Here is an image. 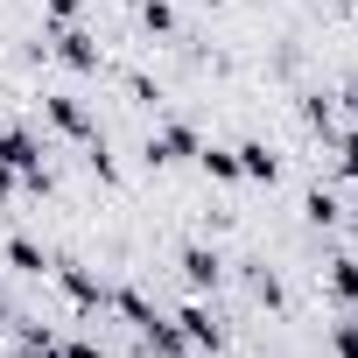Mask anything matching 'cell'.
Wrapping results in <instances>:
<instances>
[{
  "mask_svg": "<svg viewBox=\"0 0 358 358\" xmlns=\"http://www.w3.org/2000/svg\"><path fill=\"white\" fill-rule=\"evenodd\" d=\"M22 351H57V330H50V323H29V316H22Z\"/></svg>",
  "mask_w": 358,
  "mask_h": 358,
  "instance_id": "16",
  "label": "cell"
},
{
  "mask_svg": "<svg viewBox=\"0 0 358 358\" xmlns=\"http://www.w3.org/2000/svg\"><path fill=\"white\" fill-rule=\"evenodd\" d=\"M8 267H15V274H43V267H50V253H43L36 239H22V232H15V239H8Z\"/></svg>",
  "mask_w": 358,
  "mask_h": 358,
  "instance_id": "12",
  "label": "cell"
},
{
  "mask_svg": "<svg viewBox=\"0 0 358 358\" xmlns=\"http://www.w3.org/2000/svg\"><path fill=\"white\" fill-rule=\"evenodd\" d=\"M0 169H8L29 197H50V162H43V141L29 127H0Z\"/></svg>",
  "mask_w": 358,
  "mask_h": 358,
  "instance_id": "1",
  "label": "cell"
},
{
  "mask_svg": "<svg viewBox=\"0 0 358 358\" xmlns=\"http://www.w3.org/2000/svg\"><path fill=\"white\" fill-rule=\"evenodd\" d=\"M22 358H50V351H22Z\"/></svg>",
  "mask_w": 358,
  "mask_h": 358,
  "instance_id": "24",
  "label": "cell"
},
{
  "mask_svg": "<svg viewBox=\"0 0 358 358\" xmlns=\"http://www.w3.org/2000/svg\"><path fill=\"white\" fill-rule=\"evenodd\" d=\"M330 8H358V0H330Z\"/></svg>",
  "mask_w": 358,
  "mask_h": 358,
  "instance_id": "23",
  "label": "cell"
},
{
  "mask_svg": "<svg viewBox=\"0 0 358 358\" xmlns=\"http://www.w3.org/2000/svg\"><path fill=\"white\" fill-rule=\"evenodd\" d=\"M43 8H50V22L64 29V22H78V8H85V0H43Z\"/></svg>",
  "mask_w": 358,
  "mask_h": 358,
  "instance_id": "20",
  "label": "cell"
},
{
  "mask_svg": "<svg viewBox=\"0 0 358 358\" xmlns=\"http://www.w3.org/2000/svg\"><path fill=\"white\" fill-rule=\"evenodd\" d=\"M57 288L71 295V309H106V302H113L106 281H99L92 267H78V260H57Z\"/></svg>",
  "mask_w": 358,
  "mask_h": 358,
  "instance_id": "4",
  "label": "cell"
},
{
  "mask_svg": "<svg viewBox=\"0 0 358 358\" xmlns=\"http://www.w3.org/2000/svg\"><path fill=\"white\" fill-rule=\"evenodd\" d=\"M337 162H344V176L358 183V127H351V134H337Z\"/></svg>",
  "mask_w": 358,
  "mask_h": 358,
  "instance_id": "19",
  "label": "cell"
},
{
  "mask_svg": "<svg viewBox=\"0 0 358 358\" xmlns=\"http://www.w3.org/2000/svg\"><path fill=\"white\" fill-rule=\"evenodd\" d=\"M176 267H183V281L204 295V288H218V274H225V260L211 253V246H183V260H176Z\"/></svg>",
  "mask_w": 358,
  "mask_h": 358,
  "instance_id": "7",
  "label": "cell"
},
{
  "mask_svg": "<svg viewBox=\"0 0 358 358\" xmlns=\"http://www.w3.org/2000/svg\"><path fill=\"white\" fill-rule=\"evenodd\" d=\"M0 323H15V316H8V295H0Z\"/></svg>",
  "mask_w": 358,
  "mask_h": 358,
  "instance_id": "22",
  "label": "cell"
},
{
  "mask_svg": "<svg viewBox=\"0 0 358 358\" xmlns=\"http://www.w3.org/2000/svg\"><path fill=\"white\" fill-rule=\"evenodd\" d=\"M43 120H50V127H57L64 141H78V148H99V120H92V113H85L78 99L50 92V99H43Z\"/></svg>",
  "mask_w": 358,
  "mask_h": 358,
  "instance_id": "2",
  "label": "cell"
},
{
  "mask_svg": "<svg viewBox=\"0 0 358 358\" xmlns=\"http://www.w3.org/2000/svg\"><path fill=\"white\" fill-rule=\"evenodd\" d=\"M302 113H309V127H323V134H337V106L316 92V99H302Z\"/></svg>",
  "mask_w": 358,
  "mask_h": 358,
  "instance_id": "15",
  "label": "cell"
},
{
  "mask_svg": "<svg viewBox=\"0 0 358 358\" xmlns=\"http://www.w3.org/2000/svg\"><path fill=\"white\" fill-rule=\"evenodd\" d=\"M197 148H204V141H197V127H183V120H176V127H155V134H148V162H155V169L197 162Z\"/></svg>",
  "mask_w": 358,
  "mask_h": 358,
  "instance_id": "3",
  "label": "cell"
},
{
  "mask_svg": "<svg viewBox=\"0 0 358 358\" xmlns=\"http://www.w3.org/2000/svg\"><path fill=\"white\" fill-rule=\"evenodd\" d=\"M176 330H183V344H190V351H218V344H225V330H218V316H211L204 302H190L183 316H176Z\"/></svg>",
  "mask_w": 358,
  "mask_h": 358,
  "instance_id": "6",
  "label": "cell"
},
{
  "mask_svg": "<svg viewBox=\"0 0 358 358\" xmlns=\"http://www.w3.org/2000/svg\"><path fill=\"white\" fill-rule=\"evenodd\" d=\"M50 50H57V64H71V71H99V43H92L78 22H64V29L50 36Z\"/></svg>",
  "mask_w": 358,
  "mask_h": 358,
  "instance_id": "5",
  "label": "cell"
},
{
  "mask_svg": "<svg viewBox=\"0 0 358 358\" xmlns=\"http://www.w3.org/2000/svg\"><path fill=\"white\" fill-rule=\"evenodd\" d=\"M330 344H337V358H358V316H344V323L330 330Z\"/></svg>",
  "mask_w": 358,
  "mask_h": 358,
  "instance_id": "18",
  "label": "cell"
},
{
  "mask_svg": "<svg viewBox=\"0 0 358 358\" xmlns=\"http://www.w3.org/2000/svg\"><path fill=\"white\" fill-rule=\"evenodd\" d=\"M232 155H239V183H274V176H281V162H274L267 141H246V148H232Z\"/></svg>",
  "mask_w": 358,
  "mask_h": 358,
  "instance_id": "8",
  "label": "cell"
},
{
  "mask_svg": "<svg viewBox=\"0 0 358 358\" xmlns=\"http://www.w3.org/2000/svg\"><path fill=\"white\" fill-rule=\"evenodd\" d=\"M141 22H148L155 36H169V29H176V8H169V0H141Z\"/></svg>",
  "mask_w": 358,
  "mask_h": 358,
  "instance_id": "14",
  "label": "cell"
},
{
  "mask_svg": "<svg viewBox=\"0 0 358 358\" xmlns=\"http://www.w3.org/2000/svg\"><path fill=\"white\" fill-rule=\"evenodd\" d=\"M141 344L155 351V358H183L190 344H183V330H176V316H155V323H141Z\"/></svg>",
  "mask_w": 358,
  "mask_h": 358,
  "instance_id": "9",
  "label": "cell"
},
{
  "mask_svg": "<svg viewBox=\"0 0 358 358\" xmlns=\"http://www.w3.org/2000/svg\"><path fill=\"white\" fill-rule=\"evenodd\" d=\"M323 288H330L344 309H358V260H351V253H344V260H330V267H323Z\"/></svg>",
  "mask_w": 358,
  "mask_h": 358,
  "instance_id": "10",
  "label": "cell"
},
{
  "mask_svg": "<svg viewBox=\"0 0 358 358\" xmlns=\"http://www.w3.org/2000/svg\"><path fill=\"white\" fill-rule=\"evenodd\" d=\"M302 211H309V225H337V197H330V190H309Z\"/></svg>",
  "mask_w": 358,
  "mask_h": 358,
  "instance_id": "13",
  "label": "cell"
},
{
  "mask_svg": "<svg viewBox=\"0 0 358 358\" xmlns=\"http://www.w3.org/2000/svg\"><path fill=\"white\" fill-rule=\"evenodd\" d=\"M344 113H351V120H358V78H351V85H344Z\"/></svg>",
  "mask_w": 358,
  "mask_h": 358,
  "instance_id": "21",
  "label": "cell"
},
{
  "mask_svg": "<svg viewBox=\"0 0 358 358\" xmlns=\"http://www.w3.org/2000/svg\"><path fill=\"white\" fill-rule=\"evenodd\" d=\"M50 358H106V351H99L92 337H57V351H50Z\"/></svg>",
  "mask_w": 358,
  "mask_h": 358,
  "instance_id": "17",
  "label": "cell"
},
{
  "mask_svg": "<svg viewBox=\"0 0 358 358\" xmlns=\"http://www.w3.org/2000/svg\"><path fill=\"white\" fill-rule=\"evenodd\" d=\"M197 169L211 176V183H239V155L232 148H197Z\"/></svg>",
  "mask_w": 358,
  "mask_h": 358,
  "instance_id": "11",
  "label": "cell"
},
{
  "mask_svg": "<svg viewBox=\"0 0 358 358\" xmlns=\"http://www.w3.org/2000/svg\"><path fill=\"white\" fill-rule=\"evenodd\" d=\"M351 232H358V211H351Z\"/></svg>",
  "mask_w": 358,
  "mask_h": 358,
  "instance_id": "25",
  "label": "cell"
}]
</instances>
